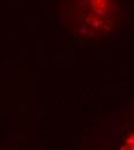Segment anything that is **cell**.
Returning a JSON list of instances; mask_svg holds the SVG:
<instances>
[{
    "instance_id": "obj_2",
    "label": "cell",
    "mask_w": 134,
    "mask_h": 150,
    "mask_svg": "<svg viewBox=\"0 0 134 150\" xmlns=\"http://www.w3.org/2000/svg\"><path fill=\"white\" fill-rule=\"evenodd\" d=\"M126 146H127V148L134 149V133L127 139V141H126Z\"/></svg>"
},
{
    "instance_id": "obj_1",
    "label": "cell",
    "mask_w": 134,
    "mask_h": 150,
    "mask_svg": "<svg viewBox=\"0 0 134 150\" xmlns=\"http://www.w3.org/2000/svg\"><path fill=\"white\" fill-rule=\"evenodd\" d=\"M67 24L83 40L97 42L109 36L117 24L115 0H66Z\"/></svg>"
}]
</instances>
